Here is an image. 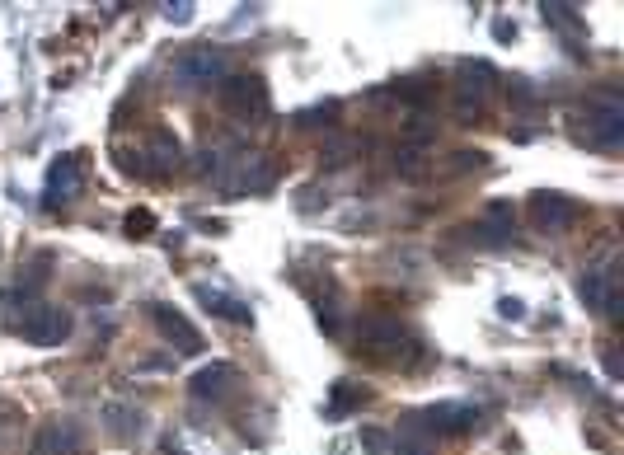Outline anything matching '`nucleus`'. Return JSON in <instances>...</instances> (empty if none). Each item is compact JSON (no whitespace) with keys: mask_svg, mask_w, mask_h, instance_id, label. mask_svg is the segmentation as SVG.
Returning <instances> with one entry per match:
<instances>
[{"mask_svg":"<svg viewBox=\"0 0 624 455\" xmlns=\"http://www.w3.org/2000/svg\"><path fill=\"white\" fill-rule=\"evenodd\" d=\"M488 94H493V66H484V61H465V66L456 71V85H451V108H456V118L460 122L484 118Z\"/></svg>","mask_w":624,"mask_h":455,"instance_id":"nucleus-1","label":"nucleus"},{"mask_svg":"<svg viewBox=\"0 0 624 455\" xmlns=\"http://www.w3.org/2000/svg\"><path fill=\"white\" fill-rule=\"evenodd\" d=\"M348 155H352V141L329 137L324 141V151H320V160H329V165H348Z\"/></svg>","mask_w":624,"mask_h":455,"instance_id":"nucleus-18","label":"nucleus"},{"mask_svg":"<svg viewBox=\"0 0 624 455\" xmlns=\"http://www.w3.org/2000/svg\"><path fill=\"white\" fill-rule=\"evenodd\" d=\"M155 329H160L179 352H202V334L179 315V310H169V305H155Z\"/></svg>","mask_w":624,"mask_h":455,"instance_id":"nucleus-12","label":"nucleus"},{"mask_svg":"<svg viewBox=\"0 0 624 455\" xmlns=\"http://www.w3.org/2000/svg\"><path fill=\"white\" fill-rule=\"evenodd\" d=\"M226 193H263V188H273V165H268V155H235V174L221 179Z\"/></svg>","mask_w":624,"mask_h":455,"instance_id":"nucleus-9","label":"nucleus"},{"mask_svg":"<svg viewBox=\"0 0 624 455\" xmlns=\"http://www.w3.org/2000/svg\"><path fill=\"white\" fill-rule=\"evenodd\" d=\"M413 423L432 427V432H465V427L479 423V413H474L470 404H432V409L418 413Z\"/></svg>","mask_w":624,"mask_h":455,"instance_id":"nucleus-13","label":"nucleus"},{"mask_svg":"<svg viewBox=\"0 0 624 455\" xmlns=\"http://www.w3.org/2000/svg\"><path fill=\"white\" fill-rule=\"evenodd\" d=\"M573 221H578V207L564 193H535L531 198V226L540 235H564Z\"/></svg>","mask_w":624,"mask_h":455,"instance_id":"nucleus-8","label":"nucleus"},{"mask_svg":"<svg viewBox=\"0 0 624 455\" xmlns=\"http://www.w3.org/2000/svg\"><path fill=\"white\" fill-rule=\"evenodd\" d=\"M582 301L592 305V310H606V315H620V287H615V273L606 268H587L578 282Z\"/></svg>","mask_w":624,"mask_h":455,"instance_id":"nucleus-11","label":"nucleus"},{"mask_svg":"<svg viewBox=\"0 0 624 455\" xmlns=\"http://www.w3.org/2000/svg\"><path fill=\"white\" fill-rule=\"evenodd\" d=\"M66 441H76V432H71V427L47 423V427H38V437H33L29 455H61V446H66Z\"/></svg>","mask_w":624,"mask_h":455,"instance_id":"nucleus-16","label":"nucleus"},{"mask_svg":"<svg viewBox=\"0 0 624 455\" xmlns=\"http://www.w3.org/2000/svg\"><path fill=\"white\" fill-rule=\"evenodd\" d=\"M169 76H174V85H183V90H202V85H212V80L226 76V52L212 43L183 47L179 57H174V66H169Z\"/></svg>","mask_w":624,"mask_h":455,"instance_id":"nucleus-2","label":"nucleus"},{"mask_svg":"<svg viewBox=\"0 0 624 455\" xmlns=\"http://www.w3.org/2000/svg\"><path fill=\"white\" fill-rule=\"evenodd\" d=\"M582 137L592 141V146H601V151H615L624 141V104L615 99V94H606V99H596L592 108H587V118H582Z\"/></svg>","mask_w":624,"mask_h":455,"instance_id":"nucleus-5","label":"nucleus"},{"mask_svg":"<svg viewBox=\"0 0 624 455\" xmlns=\"http://www.w3.org/2000/svg\"><path fill=\"white\" fill-rule=\"evenodd\" d=\"M165 15L174 19V24H188V19H193V5H188V0H179V5H169Z\"/></svg>","mask_w":624,"mask_h":455,"instance_id":"nucleus-20","label":"nucleus"},{"mask_svg":"<svg viewBox=\"0 0 624 455\" xmlns=\"http://www.w3.org/2000/svg\"><path fill=\"white\" fill-rule=\"evenodd\" d=\"M127 230H151V216L141 212V216H127Z\"/></svg>","mask_w":624,"mask_h":455,"instance_id":"nucleus-21","label":"nucleus"},{"mask_svg":"<svg viewBox=\"0 0 624 455\" xmlns=\"http://www.w3.org/2000/svg\"><path fill=\"white\" fill-rule=\"evenodd\" d=\"M198 301L212 305L216 315H226V319H249V310H244L240 301H230V296H221V291H212V287H198Z\"/></svg>","mask_w":624,"mask_h":455,"instance_id":"nucleus-17","label":"nucleus"},{"mask_svg":"<svg viewBox=\"0 0 624 455\" xmlns=\"http://www.w3.org/2000/svg\"><path fill=\"white\" fill-rule=\"evenodd\" d=\"M357 343H362L371 357H385V362H395V357H404V352L413 348L409 329L390 315H366L362 324H357Z\"/></svg>","mask_w":624,"mask_h":455,"instance_id":"nucleus-3","label":"nucleus"},{"mask_svg":"<svg viewBox=\"0 0 624 455\" xmlns=\"http://www.w3.org/2000/svg\"><path fill=\"white\" fill-rule=\"evenodd\" d=\"M216 99L235 122H259L268 113V85L259 76H230Z\"/></svg>","mask_w":624,"mask_h":455,"instance_id":"nucleus-4","label":"nucleus"},{"mask_svg":"<svg viewBox=\"0 0 624 455\" xmlns=\"http://www.w3.org/2000/svg\"><path fill=\"white\" fill-rule=\"evenodd\" d=\"M19 334L29 338L33 348H61L71 338V315L61 305H33L29 315L19 319Z\"/></svg>","mask_w":624,"mask_h":455,"instance_id":"nucleus-6","label":"nucleus"},{"mask_svg":"<svg viewBox=\"0 0 624 455\" xmlns=\"http://www.w3.org/2000/svg\"><path fill=\"white\" fill-rule=\"evenodd\" d=\"M85 188V169L76 155H61L57 165L47 169V202H76Z\"/></svg>","mask_w":624,"mask_h":455,"instance_id":"nucleus-10","label":"nucleus"},{"mask_svg":"<svg viewBox=\"0 0 624 455\" xmlns=\"http://www.w3.org/2000/svg\"><path fill=\"white\" fill-rule=\"evenodd\" d=\"M179 165H183V141L174 137V132H146V141H141V155H137L141 174L165 179V174H174Z\"/></svg>","mask_w":624,"mask_h":455,"instance_id":"nucleus-7","label":"nucleus"},{"mask_svg":"<svg viewBox=\"0 0 624 455\" xmlns=\"http://www.w3.org/2000/svg\"><path fill=\"white\" fill-rule=\"evenodd\" d=\"M390 455H427L423 441H413V437H395L390 441Z\"/></svg>","mask_w":624,"mask_h":455,"instance_id":"nucleus-19","label":"nucleus"},{"mask_svg":"<svg viewBox=\"0 0 624 455\" xmlns=\"http://www.w3.org/2000/svg\"><path fill=\"white\" fill-rule=\"evenodd\" d=\"M230 380H235V366H226V362L202 366L198 376H193V395L198 399H221L230 390Z\"/></svg>","mask_w":624,"mask_h":455,"instance_id":"nucleus-14","label":"nucleus"},{"mask_svg":"<svg viewBox=\"0 0 624 455\" xmlns=\"http://www.w3.org/2000/svg\"><path fill=\"white\" fill-rule=\"evenodd\" d=\"M104 423H108V432H113L118 441H132V437H141L146 418H141V409H132V404H108Z\"/></svg>","mask_w":624,"mask_h":455,"instance_id":"nucleus-15","label":"nucleus"}]
</instances>
